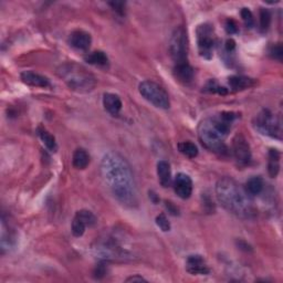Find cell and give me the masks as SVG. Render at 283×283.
I'll list each match as a JSON object with an SVG mask.
<instances>
[{
  "instance_id": "2e32d148",
  "label": "cell",
  "mask_w": 283,
  "mask_h": 283,
  "mask_svg": "<svg viewBox=\"0 0 283 283\" xmlns=\"http://www.w3.org/2000/svg\"><path fill=\"white\" fill-rule=\"evenodd\" d=\"M103 106H104L105 111L110 113L112 116H118L123 104L117 94L105 93L103 95Z\"/></svg>"
},
{
  "instance_id": "4dcf8cb0",
  "label": "cell",
  "mask_w": 283,
  "mask_h": 283,
  "mask_svg": "<svg viewBox=\"0 0 283 283\" xmlns=\"http://www.w3.org/2000/svg\"><path fill=\"white\" fill-rule=\"evenodd\" d=\"M110 6L113 8L114 12H116L121 16L125 14V4L124 3H110Z\"/></svg>"
},
{
  "instance_id": "7a4b0ae2",
  "label": "cell",
  "mask_w": 283,
  "mask_h": 283,
  "mask_svg": "<svg viewBox=\"0 0 283 283\" xmlns=\"http://www.w3.org/2000/svg\"><path fill=\"white\" fill-rule=\"evenodd\" d=\"M216 194L225 209L241 219H251L255 214L251 197L235 179L222 177L216 185Z\"/></svg>"
},
{
  "instance_id": "52a82bcc",
  "label": "cell",
  "mask_w": 283,
  "mask_h": 283,
  "mask_svg": "<svg viewBox=\"0 0 283 283\" xmlns=\"http://www.w3.org/2000/svg\"><path fill=\"white\" fill-rule=\"evenodd\" d=\"M170 53L175 64L188 62V37L186 29L182 26L173 31L170 40Z\"/></svg>"
},
{
  "instance_id": "1f68e13d",
  "label": "cell",
  "mask_w": 283,
  "mask_h": 283,
  "mask_svg": "<svg viewBox=\"0 0 283 283\" xmlns=\"http://www.w3.org/2000/svg\"><path fill=\"white\" fill-rule=\"evenodd\" d=\"M235 49H236V42H235V40L228 39L225 42V50H226V52L232 53L233 51H235Z\"/></svg>"
},
{
  "instance_id": "e0dca14e",
  "label": "cell",
  "mask_w": 283,
  "mask_h": 283,
  "mask_svg": "<svg viewBox=\"0 0 283 283\" xmlns=\"http://www.w3.org/2000/svg\"><path fill=\"white\" fill-rule=\"evenodd\" d=\"M157 176L160 184L164 188L171 186L172 184V170L171 164L167 161H160L157 163Z\"/></svg>"
},
{
  "instance_id": "7c38bea8",
  "label": "cell",
  "mask_w": 283,
  "mask_h": 283,
  "mask_svg": "<svg viewBox=\"0 0 283 283\" xmlns=\"http://www.w3.org/2000/svg\"><path fill=\"white\" fill-rule=\"evenodd\" d=\"M186 270L190 274L194 275H204L209 274L210 269L207 264L203 255L193 254L189 255L186 260Z\"/></svg>"
},
{
  "instance_id": "4fadbf2b",
  "label": "cell",
  "mask_w": 283,
  "mask_h": 283,
  "mask_svg": "<svg viewBox=\"0 0 283 283\" xmlns=\"http://www.w3.org/2000/svg\"><path fill=\"white\" fill-rule=\"evenodd\" d=\"M69 43L77 50L86 51L89 50L92 43V37L84 30H75L69 37Z\"/></svg>"
},
{
  "instance_id": "6da1fadb",
  "label": "cell",
  "mask_w": 283,
  "mask_h": 283,
  "mask_svg": "<svg viewBox=\"0 0 283 283\" xmlns=\"http://www.w3.org/2000/svg\"><path fill=\"white\" fill-rule=\"evenodd\" d=\"M101 175L114 197L125 206L137 204V189L134 174L123 156L108 152L101 162Z\"/></svg>"
},
{
  "instance_id": "9a60e30c",
  "label": "cell",
  "mask_w": 283,
  "mask_h": 283,
  "mask_svg": "<svg viewBox=\"0 0 283 283\" xmlns=\"http://www.w3.org/2000/svg\"><path fill=\"white\" fill-rule=\"evenodd\" d=\"M194 69L190 67L188 62L175 64V67H174V77L176 78L178 82L183 84L192 83L194 80Z\"/></svg>"
},
{
  "instance_id": "484cf974",
  "label": "cell",
  "mask_w": 283,
  "mask_h": 283,
  "mask_svg": "<svg viewBox=\"0 0 283 283\" xmlns=\"http://www.w3.org/2000/svg\"><path fill=\"white\" fill-rule=\"evenodd\" d=\"M271 24V14L268 9H260V28L263 32L269 29Z\"/></svg>"
},
{
  "instance_id": "44dd1931",
  "label": "cell",
  "mask_w": 283,
  "mask_h": 283,
  "mask_svg": "<svg viewBox=\"0 0 283 283\" xmlns=\"http://www.w3.org/2000/svg\"><path fill=\"white\" fill-rule=\"evenodd\" d=\"M84 60L89 64L95 65V67H102V68L108 67V58L106 54L102 51L90 52L84 57Z\"/></svg>"
},
{
  "instance_id": "d6a6232c",
  "label": "cell",
  "mask_w": 283,
  "mask_h": 283,
  "mask_svg": "<svg viewBox=\"0 0 283 283\" xmlns=\"http://www.w3.org/2000/svg\"><path fill=\"white\" fill-rule=\"evenodd\" d=\"M106 273L105 268H104V264H99L96 266V269L94 271V274L97 277V279H101L102 276H104V274Z\"/></svg>"
},
{
  "instance_id": "3957f363",
  "label": "cell",
  "mask_w": 283,
  "mask_h": 283,
  "mask_svg": "<svg viewBox=\"0 0 283 283\" xmlns=\"http://www.w3.org/2000/svg\"><path fill=\"white\" fill-rule=\"evenodd\" d=\"M237 117L233 112H221L218 115L203 119L198 126V138L204 148L215 153H225V140Z\"/></svg>"
},
{
  "instance_id": "ffe728a7",
  "label": "cell",
  "mask_w": 283,
  "mask_h": 283,
  "mask_svg": "<svg viewBox=\"0 0 283 283\" xmlns=\"http://www.w3.org/2000/svg\"><path fill=\"white\" fill-rule=\"evenodd\" d=\"M72 164L77 170H85L90 164V155L83 149L75 150L72 157Z\"/></svg>"
},
{
  "instance_id": "8992f818",
  "label": "cell",
  "mask_w": 283,
  "mask_h": 283,
  "mask_svg": "<svg viewBox=\"0 0 283 283\" xmlns=\"http://www.w3.org/2000/svg\"><path fill=\"white\" fill-rule=\"evenodd\" d=\"M138 91L140 95L143 96L146 101L152 103L154 106L162 108V110L170 108V95H168L166 90L159 83L151 80L143 81L138 86Z\"/></svg>"
},
{
  "instance_id": "4316f807",
  "label": "cell",
  "mask_w": 283,
  "mask_h": 283,
  "mask_svg": "<svg viewBox=\"0 0 283 283\" xmlns=\"http://www.w3.org/2000/svg\"><path fill=\"white\" fill-rule=\"evenodd\" d=\"M241 18L243 20L244 25H246L248 28H252L254 26V18L252 13L250 12L248 8H242L241 10Z\"/></svg>"
},
{
  "instance_id": "ba28073f",
  "label": "cell",
  "mask_w": 283,
  "mask_h": 283,
  "mask_svg": "<svg viewBox=\"0 0 283 283\" xmlns=\"http://www.w3.org/2000/svg\"><path fill=\"white\" fill-rule=\"evenodd\" d=\"M196 34H197V45L200 57L207 60L211 59L216 43L214 26L210 24L200 25Z\"/></svg>"
},
{
  "instance_id": "83f0119b",
  "label": "cell",
  "mask_w": 283,
  "mask_h": 283,
  "mask_svg": "<svg viewBox=\"0 0 283 283\" xmlns=\"http://www.w3.org/2000/svg\"><path fill=\"white\" fill-rule=\"evenodd\" d=\"M156 225L165 232L171 230V224H170V221H168L165 214H161L156 217Z\"/></svg>"
},
{
  "instance_id": "9c48e42d",
  "label": "cell",
  "mask_w": 283,
  "mask_h": 283,
  "mask_svg": "<svg viewBox=\"0 0 283 283\" xmlns=\"http://www.w3.org/2000/svg\"><path fill=\"white\" fill-rule=\"evenodd\" d=\"M232 153L238 166L246 167L251 162V150L243 135L238 134L232 139Z\"/></svg>"
},
{
  "instance_id": "603a6c76",
  "label": "cell",
  "mask_w": 283,
  "mask_h": 283,
  "mask_svg": "<svg viewBox=\"0 0 283 283\" xmlns=\"http://www.w3.org/2000/svg\"><path fill=\"white\" fill-rule=\"evenodd\" d=\"M280 159L281 155L276 150H270L268 161V172L272 178H275L280 171Z\"/></svg>"
},
{
  "instance_id": "277c9868",
  "label": "cell",
  "mask_w": 283,
  "mask_h": 283,
  "mask_svg": "<svg viewBox=\"0 0 283 283\" xmlns=\"http://www.w3.org/2000/svg\"><path fill=\"white\" fill-rule=\"evenodd\" d=\"M57 74L69 88L79 93H89L96 86V79L82 65L75 62L61 64L57 69Z\"/></svg>"
},
{
  "instance_id": "f546056e",
  "label": "cell",
  "mask_w": 283,
  "mask_h": 283,
  "mask_svg": "<svg viewBox=\"0 0 283 283\" xmlns=\"http://www.w3.org/2000/svg\"><path fill=\"white\" fill-rule=\"evenodd\" d=\"M239 30L238 28V25L235 20H232V19H228L226 21V31L228 32L229 35H235L237 34Z\"/></svg>"
},
{
  "instance_id": "e575fe53",
  "label": "cell",
  "mask_w": 283,
  "mask_h": 283,
  "mask_svg": "<svg viewBox=\"0 0 283 283\" xmlns=\"http://www.w3.org/2000/svg\"><path fill=\"white\" fill-rule=\"evenodd\" d=\"M166 207L173 215H178V209L172 203H166Z\"/></svg>"
},
{
  "instance_id": "5bb4252c",
  "label": "cell",
  "mask_w": 283,
  "mask_h": 283,
  "mask_svg": "<svg viewBox=\"0 0 283 283\" xmlns=\"http://www.w3.org/2000/svg\"><path fill=\"white\" fill-rule=\"evenodd\" d=\"M20 79L23 82L29 86H35V88H49L50 86V81L43 75L36 73L34 71H25L20 74Z\"/></svg>"
},
{
  "instance_id": "ac0fdd59",
  "label": "cell",
  "mask_w": 283,
  "mask_h": 283,
  "mask_svg": "<svg viewBox=\"0 0 283 283\" xmlns=\"http://www.w3.org/2000/svg\"><path fill=\"white\" fill-rule=\"evenodd\" d=\"M263 188H264V182L260 176H252L251 178L248 179L246 185H244V190H246L250 197L260 195L262 193Z\"/></svg>"
},
{
  "instance_id": "8fae6325",
  "label": "cell",
  "mask_w": 283,
  "mask_h": 283,
  "mask_svg": "<svg viewBox=\"0 0 283 283\" xmlns=\"http://www.w3.org/2000/svg\"><path fill=\"white\" fill-rule=\"evenodd\" d=\"M174 189L179 198L188 199L193 194V181L187 174L179 173L174 179Z\"/></svg>"
},
{
  "instance_id": "30bf717a",
  "label": "cell",
  "mask_w": 283,
  "mask_h": 283,
  "mask_svg": "<svg viewBox=\"0 0 283 283\" xmlns=\"http://www.w3.org/2000/svg\"><path fill=\"white\" fill-rule=\"evenodd\" d=\"M96 224V217L89 210H80L75 214L72 221V233L74 237H82L88 227H93Z\"/></svg>"
},
{
  "instance_id": "836d02e7",
  "label": "cell",
  "mask_w": 283,
  "mask_h": 283,
  "mask_svg": "<svg viewBox=\"0 0 283 283\" xmlns=\"http://www.w3.org/2000/svg\"><path fill=\"white\" fill-rule=\"evenodd\" d=\"M126 282H136V281H138V282H142V281H146V279H144L143 276H140L138 274H136V275H132V276H129L127 277L126 280H125Z\"/></svg>"
},
{
  "instance_id": "cb8c5ba5",
  "label": "cell",
  "mask_w": 283,
  "mask_h": 283,
  "mask_svg": "<svg viewBox=\"0 0 283 283\" xmlns=\"http://www.w3.org/2000/svg\"><path fill=\"white\" fill-rule=\"evenodd\" d=\"M178 151L188 159H195L198 156V149L193 142H182L178 144Z\"/></svg>"
},
{
  "instance_id": "5b68a950",
  "label": "cell",
  "mask_w": 283,
  "mask_h": 283,
  "mask_svg": "<svg viewBox=\"0 0 283 283\" xmlns=\"http://www.w3.org/2000/svg\"><path fill=\"white\" fill-rule=\"evenodd\" d=\"M252 124L253 127L262 135H266L272 138L281 139L282 127L280 118L274 113L268 110V108H264V110L258 113L254 116Z\"/></svg>"
},
{
  "instance_id": "d6986e66",
  "label": "cell",
  "mask_w": 283,
  "mask_h": 283,
  "mask_svg": "<svg viewBox=\"0 0 283 283\" xmlns=\"http://www.w3.org/2000/svg\"><path fill=\"white\" fill-rule=\"evenodd\" d=\"M229 83L230 89L232 91H241V90H246L250 86L253 85V80L247 78V77H242V75H233V77L229 78Z\"/></svg>"
},
{
  "instance_id": "7402d4cb",
  "label": "cell",
  "mask_w": 283,
  "mask_h": 283,
  "mask_svg": "<svg viewBox=\"0 0 283 283\" xmlns=\"http://www.w3.org/2000/svg\"><path fill=\"white\" fill-rule=\"evenodd\" d=\"M37 133L39 135L42 143L46 145V148L50 152H52V153H56L58 151V144L56 142V138H54V136L49 133L48 130L42 126H39L37 128Z\"/></svg>"
},
{
  "instance_id": "d4e9b609",
  "label": "cell",
  "mask_w": 283,
  "mask_h": 283,
  "mask_svg": "<svg viewBox=\"0 0 283 283\" xmlns=\"http://www.w3.org/2000/svg\"><path fill=\"white\" fill-rule=\"evenodd\" d=\"M204 90L206 92H209V93H217L219 95H227L228 94V90L224 86H220L218 83L216 82L215 80H210L208 83L205 85Z\"/></svg>"
},
{
  "instance_id": "f1b7e54d",
  "label": "cell",
  "mask_w": 283,
  "mask_h": 283,
  "mask_svg": "<svg viewBox=\"0 0 283 283\" xmlns=\"http://www.w3.org/2000/svg\"><path fill=\"white\" fill-rule=\"evenodd\" d=\"M270 56L275 59V60H279V61H281L282 60V56H283V50H282V46L280 45V43H276V45H273L271 48H270Z\"/></svg>"
}]
</instances>
